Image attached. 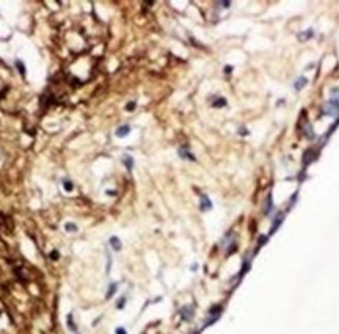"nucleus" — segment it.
I'll list each match as a JSON object with an SVG mask.
<instances>
[{
	"label": "nucleus",
	"instance_id": "nucleus-1",
	"mask_svg": "<svg viewBox=\"0 0 339 334\" xmlns=\"http://www.w3.org/2000/svg\"><path fill=\"white\" fill-rule=\"evenodd\" d=\"M199 207H201V210H210L212 209V202H210V199L206 196V194H201Z\"/></svg>",
	"mask_w": 339,
	"mask_h": 334
},
{
	"label": "nucleus",
	"instance_id": "nucleus-2",
	"mask_svg": "<svg viewBox=\"0 0 339 334\" xmlns=\"http://www.w3.org/2000/svg\"><path fill=\"white\" fill-rule=\"evenodd\" d=\"M193 308L192 306H185V308H182L181 309V315H182V319L184 320H190L192 317H193Z\"/></svg>",
	"mask_w": 339,
	"mask_h": 334
},
{
	"label": "nucleus",
	"instance_id": "nucleus-3",
	"mask_svg": "<svg viewBox=\"0 0 339 334\" xmlns=\"http://www.w3.org/2000/svg\"><path fill=\"white\" fill-rule=\"evenodd\" d=\"M339 111V107L337 105H334V104H331V102H328V104L324 107V113H327V115H336Z\"/></svg>",
	"mask_w": 339,
	"mask_h": 334
},
{
	"label": "nucleus",
	"instance_id": "nucleus-4",
	"mask_svg": "<svg viewBox=\"0 0 339 334\" xmlns=\"http://www.w3.org/2000/svg\"><path fill=\"white\" fill-rule=\"evenodd\" d=\"M129 132H131V126L129 124H123V126H120V127L116 129V137L123 138V137H126Z\"/></svg>",
	"mask_w": 339,
	"mask_h": 334
},
{
	"label": "nucleus",
	"instance_id": "nucleus-5",
	"mask_svg": "<svg viewBox=\"0 0 339 334\" xmlns=\"http://www.w3.org/2000/svg\"><path fill=\"white\" fill-rule=\"evenodd\" d=\"M179 155L182 157V159H187V160H195V155L192 154V152H188L187 147H181V149H179Z\"/></svg>",
	"mask_w": 339,
	"mask_h": 334
},
{
	"label": "nucleus",
	"instance_id": "nucleus-6",
	"mask_svg": "<svg viewBox=\"0 0 339 334\" xmlns=\"http://www.w3.org/2000/svg\"><path fill=\"white\" fill-rule=\"evenodd\" d=\"M108 242H110V246H112L115 251H120V249H121V242H120V238H118V237H110Z\"/></svg>",
	"mask_w": 339,
	"mask_h": 334
},
{
	"label": "nucleus",
	"instance_id": "nucleus-7",
	"mask_svg": "<svg viewBox=\"0 0 339 334\" xmlns=\"http://www.w3.org/2000/svg\"><path fill=\"white\" fill-rule=\"evenodd\" d=\"M123 163L126 165V168L129 170V171L134 168V159H132L131 155H124V157H123Z\"/></svg>",
	"mask_w": 339,
	"mask_h": 334
},
{
	"label": "nucleus",
	"instance_id": "nucleus-8",
	"mask_svg": "<svg viewBox=\"0 0 339 334\" xmlns=\"http://www.w3.org/2000/svg\"><path fill=\"white\" fill-rule=\"evenodd\" d=\"M116 289H118V284L116 282H112L110 284V287H108V290H107V298H112V296L115 295V292H116Z\"/></svg>",
	"mask_w": 339,
	"mask_h": 334
},
{
	"label": "nucleus",
	"instance_id": "nucleus-9",
	"mask_svg": "<svg viewBox=\"0 0 339 334\" xmlns=\"http://www.w3.org/2000/svg\"><path fill=\"white\" fill-rule=\"evenodd\" d=\"M313 155H314V152L311 151V149H309V151H306V152H305V155H303V163H305V165H309L311 162H313Z\"/></svg>",
	"mask_w": 339,
	"mask_h": 334
},
{
	"label": "nucleus",
	"instance_id": "nucleus-10",
	"mask_svg": "<svg viewBox=\"0 0 339 334\" xmlns=\"http://www.w3.org/2000/svg\"><path fill=\"white\" fill-rule=\"evenodd\" d=\"M14 64H16L17 71H19V74H21V76L24 77V76H25V64H24V63H22L21 60H16V63H14Z\"/></svg>",
	"mask_w": 339,
	"mask_h": 334
},
{
	"label": "nucleus",
	"instance_id": "nucleus-11",
	"mask_svg": "<svg viewBox=\"0 0 339 334\" xmlns=\"http://www.w3.org/2000/svg\"><path fill=\"white\" fill-rule=\"evenodd\" d=\"M272 207H273V206H272V194H269V196H267V204H265V209H264V213H265V215H269V213H270Z\"/></svg>",
	"mask_w": 339,
	"mask_h": 334
},
{
	"label": "nucleus",
	"instance_id": "nucleus-12",
	"mask_svg": "<svg viewBox=\"0 0 339 334\" xmlns=\"http://www.w3.org/2000/svg\"><path fill=\"white\" fill-rule=\"evenodd\" d=\"M68 326H69V329H71V331L77 332V326H76L74 319H72V315H71V314H69V317H68Z\"/></svg>",
	"mask_w": 339,
	"mask_h": 334
},
{
	"label": "nucleus",
	"instance_id": "nucleus-13",
	"mask_svg": "<svg viewBox=\"0 0 339 334\" xmlns=\"http://www.w3.org/2000/svg\"><path fill=\"white\" fill-rule=\"evenodd\" d=\"M65 229L68 231V232H77V224H74V223H66L65 224Z\"/></svg>",
	"mask_w": 339,
	"mask_h": 334
},
{
	"label": "nucleus",
	"instance_id": "nucleus-14",
	"mask_svg": "<svg viewBox=\"0 0 339 334\" xmlns=\"http://www.w3.org/2000/svg\"><path fill=\"white\" fill-rule=\"evenodd\" d=\"M306 82H308V80H306L305 77H300V79L297 80V83H295V89H301V88L306 85Z\"/></svg>",
	"mask_w": 339,
	"mask_h": 334
},
{
	"label": "nucleus",
	"instance_id": "nucleus-15",
	"mask_svg": "<svg viewBox=\"0 0 339 334\" xmlns=\"http://www.w3.org/2000/svg\"><path fill=\"white\" fill-rule=\"evenodd\" d=\"M63 188H65L66 191H72V190H74V184H72L71 180H65V182H63Z\"/></svg>",
	"mask_w": 339,
	"mask_h": 334
},
{
	"label": "nucleus",
	"instance_id": "nucleus-16",
	"mask_svg": "<svg viewBox=\"0 0 339 334\" xmlns=\"http://www.w3.org/2000/svg\"><path fill=\"white\" fill-rule=\"evenodd\" d=\"M223 105H226V100L223 97H218L214 100V107H223Z\"/></svg>",
	"mask_w": 339,
	"mask_h": 334
},
{
	"label": "nucleus",
	"instance_id": "nucleus-17",
	"mask_svg": "<svg viewBox=\"0 0 339 334\" xmlns=\"http://www.w3.org/2000/svg\"><path fill=\"white\" fill-rule=\"evenodd\" d=\"M281 220H283L281 217H280V218H276V220H275V223H273V226H272V229H270V232H273V231H275V229H276V228H278V226L281 224Z\"/></svg>",
	"mask_w": 339,
	"mask_h": 334
},
{
	"label": "nucleus",
	"instance_id": "nucleus-18",
	"mask_svg": "<svg viewBox=\"0 0 339 334\" xmlns=\"http://www.w3.org/2000/svg\"><path fill=\"white\" fill-rule=\"evenodd\" d=\"M134 107H135V102H129V104L126 105V110H127V111H132Z\"/></svg>",
	"mask_w": 339,
	"mask_h": 334
},
{
	"label": "nucleus",
	"instance_id": "nucleus-19",
	"mask_svg": "<svg viewBox=\"0 0 339 334\" xmlns=\"http://www.w3.org/2000/svg\"><path fill=\"white\" fill-rule=\"evenodd\" d=\"M50 257H52V261H57V259H58V253L57 251H52L50 253Z\"/></svg>",
	"mask_w": 339,
	"mask_h": 334
},
{
	"label": "nucleus",
	"instance_id": "nucleus-20",
	"mask_svg": "<svg viewBox=\"0 0 339 334\" xmlns=\"http://www.w3.org/2000/svg\"><path fill=\"white\" fill-rule=\"evenodd\" d=\"M124 304H126V298H121L120 301H118V308H120V309H121V308H123V306H124Z\"/></svg>",
	"mask_w": 339,
	"mask_h": 334
},
{
	"label": "nucleus",
	"instance_id": "nucleus-21",
	"mask_svg": "<svg viewBox=\"0 0 339 334\" xmlns=\"http://www.w3.org/2000/svg\"><path fill=\"white\" fill-rule=\"evenodd\" d=\"M232 72V66H225V74H231Z\"/></svg>",
	"mask_w": 339,
	"mask_h": 334
},
{
	"label": "nucleus",
	"instance_id": "nucleus-22",
	"mask_svg": "<svg viewBox=\"0 0 339 334\" xmlns=\"http://www.w3.org/2000/svg\"><path fill=\"white\" fill-rule=\"evenodd\" d=\"M116 334H127L124 328H116Z\"/></svg>",
	"mask_w": 339,
	"mask_h": 334
}]
</instances>
